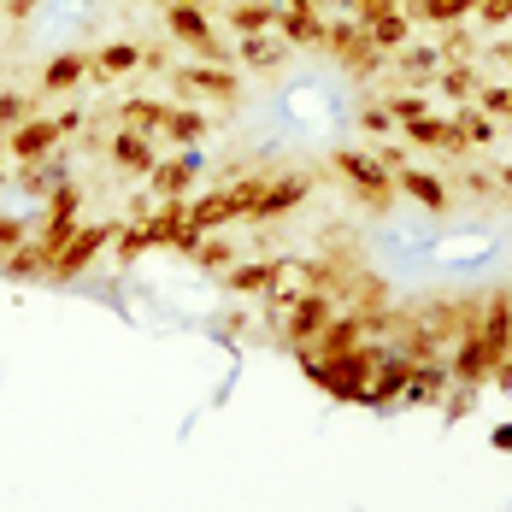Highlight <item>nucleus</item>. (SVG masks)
Returning <instances> with one entry per match:
<instances>
[{
    "label": "nucleus",
    "instance_id": "f257e3e1",
    "mask_svg": "<svg viewBox=\"0 0 512 512\" xmlns=\"http://www.w3.org/2000/svg\"><path fill=\"white\" fill-rule=\"evenodd\" d=\"M330 165H336V177L348 183V195H354L365 212H389L395 206V171L383 165L377 154H359V148H330Z\"/></svg>",
    "mask_w": 512,
    "mask_h": 512
},
{
    "label": "nucleus",
    "instance_id": "f03ea898",
    "mask_svg": "<svg viewBox=\"0 0 512 512\" xmlns=\"http://www.w3.org/2000/svg\"><path fill=\"white\" fill-rule=\"evenodd\" d=\"M336 312H342L336 295H324V289H301L289 307L277 312V318H283V348H289V354H307L312 342L324 336V324H330Z\"/></svg>",
    "mask_w": 512,
    "mask_h": 512
},
{
    "label": "nucleus",
    "instance_id": "7ed1b4c3",
    "mask_svg": "<svg viewBox=\"0 0 512 512\" xmlns=\"http://www.w3.org/2000/svg\"><path fill=\"white\" fill-rule=\"evenodd\" d=\"M324 53H330L348 77H377V71L389 65V53L359 30V18H336V24H324Z\"/></svg>",
    "mask_w": 512,
    "mask_h": 512
},
{
    "label": "nucleus",
    "instance_id": "20e7f679",
    "mask_svg": "<svg viewBox=\"0 0 512 512\" xmlns=\"http://www.w3.org/2000/svg\"><path fill=\"white\" fill-rule=\"evenodd\" d=\"M165 36H171L177 48H189L195 59L224 65V36L212 30L206 6H195V0H165Z\"/></svg>",
    "mask_w": 512,
    "mask_h": 512
},
{
    "label": "nucleus",
    "instance_id": "39448f33",
    "mask_svg": "<svg viewBox=\"0 0 512 512\" xmlns=\"http://www.w3.org/2000/svg\"><path fill=\"white\" fill-rule=\"evenodd\" d=\"M112 236H118V218H106V224H77V236L53 254V265H48V277L42 283H77L95 259L112 248Z\"/></svg>",
    "mask_w": 512,
    "mask_h": 512
},
{
    "label": "nucleus",
    "instance_id": "423d86ee",
    "mask_svg": "<svg viewBox=\"0 0 512 512\" xmlns=\"http://www.w3.org/2000/svg\"><path fill=\"white\" fill-rule=\"evenodd\" d=\"M171 83L195 101H224L236 106L242 101V71H230V65H212V59H183V65H171Z\"/></svg>",
    "mask_w": 512,
    "mask_h": 512
},
{
    "label": "nucleus",
    "instance_id": "0eeeda50",
    "mask_svg": "<svg viewBox=\"0 0 512 512\" xmlns=\"http://www.w3.org/2000/svg\"><path fill=\"white\" fill-rule=\"evenodd\" d=\"M77 212H83V183H71V177H59L48 189V212H42V248L48 254H59L71 236H77Z\"/></svg>",
    "mask_w": 512,
    "mask_h": 512
},
{
    "label": "nucleus",
    "instance_id": "6e6552de",
    "mask_svg": "<svg viewBox=\"0 0 512 512\" xmlns=\"http://www.w3.org/2000/svg\"><path fill=\"white\" fill-rule=\"evenodd\" d=\"M307 195H312V177H307V171L265 177V189H259V201H254V224H277V218L301 212V201H307Z\"/></svg>",
    "mask_w": 512,
    "mask_h": 512
},
{
    "label": "nucleus",
    "instance_id": "1a4fd4ad",
    "mask_svg": "<svg viewBox=\"0 0 512 512\" xmlns=\"http://www.w3.org/2000/svg\"><path fill=\"white\" fill-rule=\"evenodd\" d=\"M59 142H65V136H59L53 112H30V118H24L18 130H6V154L18 159V165H24V159H48L53 148H59Z\"/></svg>",
    "mask_w": 512,
    "mask_h": 512
},
{
    "label": "nucleus",
    "instance_id": "9d476101",
    "mask_svg": "<svg viewBox=\"0 0 512 512\" xmlns=\"http://www.w3.org/2000/svg\"><path fill=\"white\" fill-rule=\"evenodd\" d=\"M201 165H206V159L195 154V148H183V154L159 159L154 171H148V189H154L159 201H165V195H189V189H195V177H201Z\"/></svg>",
    "mask_w": 512,
    "mask_h": 512
},
{
    "label": "nucleus",
    "instance_id": "9b49d317",
    "mask_svg": "<svg viewBox=\"0 0 512 512\" xmlns=\"http://www.w3.org/2000/svg\"><path fill=\"white\" fill-rule=\"evenodd\" d=\"M106 154H112V165H118L124 177H142V183H148V171L159 165L154 136H142V130H118V136L106 142Z\"/></svg>",
    "mask_w": 512,
    "mask_h": 512
},
{
    "label": "nucleus",
    "instance_id": "f8f14e48",
    "mask_svg": "<svg viewBox=\"0 0 512 512\" xmlns=\"http://www.w3.org/2000/svg\"><path fill=\"white\" fill-rule=\"evenodd\" d=\"M448 395V359H412V377L401 389V407H436Z\"/></svg>",
    "mask_w": 512,
    "mask_h": 512
},
{
    "label": "nucleus",
    "instance_id": "ddd939ff",
    "mask_svg": "<svg viewBox=\"0 0 512 512\" xmlns=\"http://www.w3.org/2000/svg\"><path fill=\"white\" fill-rule=\"evenodd\" d=\"M395 189H401L407 201H418L424 212H448V183H442L436 171H424V165H401V171H395Z\"/></svg>",
    "mask_w": 512,
    "mask_h": 512
},
{
    "label": "nucleus",
    "instance_id": "4468645a",
    "mask_svg": "<svg viewBox=\"0 0 512 512\" xmlns=\"http://www.w3.org/2000/svg\"><path fill=\"white\" fill-rule=\"evenodd\" d=\"M289 48H324V12L307 6H277V24H271Z\"/></svg>",
    "mask_w": 512,
    "mask_h": 512
},
{
    "label": "nucleus",
    "instance_id": "2eb2a0df",
    "mask_svg": "<svg viewBox=\"0 0 512 512\" xmlns=\"http://www.w3.org/2000/svg\"><path fill=\"white\" fill-rule=\"evenodd\" d=\"M407 130L412 148H442V154H471L460 142V130H454V118H436V112H424V118H407L401 124Z\"/></svg>",
    "mask_w": 512,
    "mask_h": 512
},
{
    "label": "nucleus",
    "instance_id": "dca6fc26",
    "mask_svg": "<svg viewBox=\"0 0 512 512\" xmlns=\"http://www.w3.org/2000/svg\"><path fill=\"white\" fill-rule=\"evenodd\" d=\"M130 71H142V48H136V42H106V48L89 53V77H95V83H118V77H130Z\"/></svg>",
    "mask_w": 512,
    "mask_h": 512
},
{
    "label": "nucleus",
    "instance_id": "f3484780",
    "mask_svg": "<svg viewBox=\"0 0 512 512\" xmlns=\"http://www.w3.org/2000/svg\"><path fill=\"white\" fill-rule=\"evenodd\" d=\"M48 265H53V254L42 248V242H30V236H24L12 254L0 259V277H6V283H42V277H48Z\"/></svg>",
    "mask_w": 512,
    "mask_h": 512
},
{
    "label": "nucleus",
    "instance_id": "a211bd4d",
    "mask_svg": "<svg viewBox=\"0 0 512 512\" xmlns=\"http://www.w3.org/2000/svg\"><path fill=\"white\" fill-rule=\"evenodd\" d=\"M83 77H89V53H53L36 83H42V95H71Z\"/></svg>",
    "mask_w": 512,
    "mask_h": 512
},
{
    "label": "nucleus",
    "instance_id": "6ab92c4d",
    "mask_svg": "<svg viewBox=\"0 0 512 512\" xmlns=\"http://www.w3.org/2000/svg\"><path fill=\"white\" fill-rule=\"evenodd\" d=\"M430 89H442L448 101H477L483 71H477V59H442V71H436V83H430Z\"/></svg>",
    "mask_w": 512,
    "mask_h": 512
},
{
    "label": "nucleus",
    "instance_id": "aec40b11",
    "mask_svg": "<svg viewBox=\"0 0 512 512\" xmlns=\"http://www.w3.org/2000/svg\"><path fill=\"white\" fill-rule=\"evenodd\" d=\"M236 59H242L248 71H283V65H289V42L271 36V30H265V36H242Z\"/></svg>",
    "mask_w": 512,
    "mask_h": 512
},
{
    "label": "nucleus",
    "instance_id": "412c9836",
    "mask_svg": "<svg viewBox=\"0 0 512 512\" xmlns=\"http://www.w3.org/2000/svg\"><path fill=\"white\" fill-rule=\"evenodd\" d=\"M165 112L171 106L154 101V95H136V101L118 106V130H142V136H165Z\"/></svg>",
    "mask_w": 512,
    "mask_h": 512
},
{
    "label": "nucleus",
    "instance_id": "4be33fe9",
    "mask_svg": "<svg viewBox=\"0 0 512 512\" xmlns=\"http://www.w3.org/2000/svg\"><path fill=\"white\" fill-rule=\"evenodd\" d=\"M277 271H283V259H248V265H230L224 283H230L236 295H265V289L277 283Z\"/></svg>",
    "mask_w": 512,
    "mask_h": 512
},
{
    "label": "nucleus",
    "instance_id": "5701e85b",
    "mask_svg": "<svg viewBox=\"0 0 512 512\" xmlns=\"http://www.w3.org/2000/svg\"><path fill=\"white\" fill-rule=\"evenodd\" d=\"M401 12H407L412 24H436V30H442V24L471 18V12H477V0H407Z\"/></svg>",
    "mask_w": 512,
    "mask_h": 512
},
{
    "label": "nucleus",
    "instance_id": "b1692460",
    "mask_svg": "<svg viewBox=\"0 0 512 512\" xmlns=\"http://www.w3.org/2000/svg\"><path fill=\"white\" fill-rule=\"evenodd\" d=\"M206 130H212V118H206L201 106H171V112H165V136H171L177 148H201Z\"/></svg>",
    "mask_w": 512,
    "mask_h": 512
},
{
    "label": "nucleus",
    "instance_id": "393cba45",
    "mask_svg": "<svg viewBox=\"0 0 512 512\" xmlns=\"http://www.w3.org/2000/svg\"><path fill=\"white\" fill-rule=\"evenodd\" d=\"M236 36H265L277 24V6L271 0H230V18H224Z\"/></svg>",
    "mask_w": 512,
    "mask_h": 512
},
{
    "label": "nucleus",
    "instance_id": "a878e982",
    "mask_svg": "<svg viewBox=\"0 0 512 512\" xmlns=\"http://www.w3.org/2000/svg\"><path fill=\"white\" fill-rule=\"evenodd\" d=\"M454 130H460L465 148H489V142H495V118H489L477 101H460V106H454Z\"/></svg>",
    "mask_w": 512,
    "mask_h": 512
},
{
    "label": "nucleus",
    "instance_id": "bb28decb",
    "mask_svg": "<svg viewBox=\"0 0 512 512\" xmlns=\"http://www.w3.org/2000/svg\"><path fill=\"white\" fill-rule=\"evenodd\" d=\"M359 30H365V36H371V42H377L383 53H395V48H407L412 18L401 12V6H395V12H383V18H371V24H359Z\"/></svg>",
    "mask_w": 512,
    "mask_h": 512
},
{
    "label": "nucleus",
    "instance_id": "cd10ccee",
    "mask_svg": "<svg viewBox=\"0 0 512 512\" xmlns=\"http://www.w3.org/2000/svg\"><path fill=\"white\" fill-rule=\"evenodd\" d=\"M106 254H112V265H136L142 254H154V248H148V230H142V218H130V224L118 218V236H112V248H106Z\"/></svg>",
    "mask_w": 512,
    "mask_h": 512
},
{
    "label": "nucleus",
    "instance_id": "c85d7f7f",
    "mask_svg": "<svg viewBox=\"0 0 512 512\" xmlns=\"http://www.w3.org/2000/svg\"><path fill=\"white\" fill-rule=\"evenodd\" d=\"M395 65H401V77H412V83H436V71H442V53L436 48H395Z\"/></svg>",
    "mask_w": 512,
    "mask_h": 512
},
{
    "label": "nucleus",
    "instance_id": "c756f323",
    "mask_svg": "<svg viewBox=\"0 0 512 512\" xmlns=\"http://www.w3.org/2000/svg\"><path fill=\"white\" fill-rule=\"evenodd\" d=\"M59 177H65V165H53V154H48V159H24V171H18V189H24V195H48Z\"/></svg>",
    "mask_w": 512,
    "mask_h": 512
},
{
    "label": "nucleus",
    "instance_id": "7c9ffc66",
    "mask_svg": "<svg viewBox=\"0 0 512 512\" xmlns=\"http://www.w3.org/2000/svg\"><path fill=\"white\" fill-rule=\"evenodd\" d=\"M236 248H230V242H224V236H201V248H195V265H201L206 277H224V271H230V265H236Z\"/></svg>",
    "mask_w": 512,
    "mask_h": 512
},
{
    "label": "nucleus",
    "instance_id": "2f4dec72",
    "mask_svg": "<svg viewBox=\"0 0 512 512\" xmlns=\"http://www.w3.org/2000/svg\"><path fill=\"white\" fill-rule=\"evenodd\" d=\"M265 177H271V171H248L236 189H224V201H230V218H254V201H259V189H265Z\"/></svg>",
    "mask_w": 512,
    "mask_h": 512
},
{
    "label": "nucleus",
    "instance_id": "473e14b6",
    "mask_svg": "<svg viewBox=\"0 0 512 512\" xmlns=\"http://www.w3.org/2000/svg\"><path fill=\"white\" fill-rule=\"evenodd\" d=\"M189 218H195L201 230H224V224H236V218H230V201H224V189H218V195H201V201L189 206Z\"/></svg>",
    "mask_w": 512,
    "mask_h": 512
},
{
    "label": "nucleus",
    "instance_id": "72a5a7b5",
    "mask_svg": "<svg viewBox=\"0 0 512 512\" xmlns=\"http://www.w3.org/2000/svg\"><path fill=\"white\" fill-rule=\"evenodd\" d=\"M442 59H483V48H477V36H465L460 24H442Z\"/></svg>",
    "mask_w": 512,
    "mask_h": 512
},
{
    "label": "nucleus",
    "instance_id": "f704fd0d",
    "mask_svg": "<svg viewBox=\"0 0 512 512\" xmlns=\"http://www.w3.org/2000/svg\"><path fill=\"white\" fill-rule=\"evenodd\" d=\"M30 112H36V101H30V95L6 89V95H0V136H6V130H18V124H24Z\"/></svg>",
    "mask_w": 512,
    "mask_h": 512
},
{
    "label": "nucleus",
    "instance_id": "c9c22d12",
    "mask_svg": "<svg viewBox=\"0 0 512 512\" xmlns=\"http://www.w3.org/2000/svg\"><path fill=\"white\" fill-rule=\"evenodd\" d=\"M477 18H483V30L501 36V30L512 24V0H477Z\"/></svg>",
    "mask_w": 512,
    "mask_h": 512
},
{
    "label": "nucleus",
    "instance_id": "e433bc0d",
    "mask_svg": "<svg viewBox=\"0 0 512 512\" xmlns=\"http://www.w3.org/2000/svg\"><path fill=\"white\" fill-rule=\"evenodd\" d=\"M389 112H395V124H407V118H424L430 112V95H389Z\"/></svg>",
    "mask_w": 512,
    "mask_h": 512
},
{
    "label": "nucleus",
    "instance_id": "4c0bfd02",
    "mask_svg": "<svg viewBox=\"0 0 512 512\" xmlns=\"http://www.w3.org/2000/svg\"><path fill=\"white\" fill-rule=\"evenodd\" d=\"M359 130H365V136H389V130H395V112H389L383 101L365 106V112H359Z\"/></svg>",
    "mask_w": 512,
    "mask_h": 512
},
{
    "label": "nucleus",
    "instance_id": "58836bf2",
    "mask_svg": "<svg viewBox=\"0 0 512 512\" xmlns=\"http://www.w3.org/2000/svg\"><path fill=\"white\" fill-rule=\"evenodd\" d=\"M348 6V18H359V24H371V18H383V12H395L401 0H342Z\"/></svg>",
    "mask_w": 512,
    "mask_h": 512
},
{
    "label": "nucleus",
    "instance_id": "ea45409f",
    "mask_svg": "<svg viewBox=\"0 0 512 512\" xmlns=\"http://www.w3.org/2000/svg\"><path fill=\"white\" fill-rule=\"evenodd\" d=\"M53 124H59V136H83L89 130V112L83 106H65V112H53Z\"/></svg>",
    "mask_w": 512,
    "mask_h": 512
},
{
    "label": "nucleus",
    "instance_id": "a19ab883",
    "mask_svg": "<svg viewBox=\"0 0 512 512\" xmlns=\"http://www.w3.org/2000/svg\"><path fill=\"white\" fill-rule=\"evenodd\" d=\"M24 236H30V224H24V218H0V259L12 254Z\"/></svg>",
    "mask_w": 512,
    "mask_h": 512
},
{
    "label": "nucleus",
    "instance_id": "79ce46f5",
    "mask_svg": "<svg viewBox=\"0 0 512 512\" xmlns=\"http://www.w3.org/2000/svg\"><path fill=\"white\" fill-rule=\"evenodd\" d=\"M460 183L471 189V195H483V201H495V195H501V183H495V177H483V171H471V165L460 171Z\"/></svg>",
    "mask_w": 512,
    "mask_h": 512
},
{
    "label": "nucleus",
    "instance_id": "37998d69",
    "mask_svg": "<svg viewBox=\"0 0 512 512\" xmlns=\"http://www.w3.org/2000/svg\"><path fill=\"white\" fill-rule=\"evenodd\" d=\"M36 6H42V0H6V24H24V18H36Z\"/></svg>",
    "mask_w": 512,
    "mask_h": 512
},
{
    "label": "nucleus",
    "instance_id": "c03bdc74",
    "mask_svg": "<svg viewBox=\"0 0 512 512\" xmlns=\"http://www.w3.org/2000/svg\"><path fill=\"white\" fill-rule=\"evenodd\" d=\"M142 71H165V77H171V59H165V48H142Z\"/></svg>",
    "mask_w": 512,
    "mask_h": 512
},
{
    "label": "nucleus",
    "instance_id": "a18cd8bd",
    "mask_svg": "<svg viewBox=\"0 0 512 512\" xmlns=\"http://www.w3.org/2000/svg\"><path fill=\"white\" fill-rule=\"evenodd\" d=\"M489 383H501V389H512V348L501 354V365H495V377H489Z\"/></svg>",
    "mask_w": 512,
    "mask_h": 512
},
{
    "label": "nucleus",
    "instance_id": "49530a36",
    "mask_svg": "<svg viewBox=\"0 0 512 512\" xmlns=\"http://www.w3.org/2000/svg\"><path fill=\"white\" fill-rule=\"evenodd\" d=\"M489 59H495V65H507V71H512V42H495V48H489Z\"/></svg>",
    "mask_w": 512,
    "mask_h": 512
},
{
    "label": "nucleus",
    "instance_id": "de8ad7c7",
    "mask_svg": "<svg viewBox=\"0 0 512 512\" xmlns=\"http://www.w3.org/2000/svg\"><path fill=\"white\" fill-rule=\"evenodd\" d=\"M495 448H501V454H512V424H501V430H495Z\"/></svg>",
    "mask_w": 512,
    "mask_h": 512
},
{
    "label": "nucleus",
    "instance_id": "09e8293b",
    "mask_svg": "<svg viewBox=\"0 0 512 512\" xmlns=\"http://www.w3.org/2000/svg\"><path fill=\"white\" fill-rule=\"evenodd\" d=\"M283 6H307V12H324L330 0H283Z\"/></svg>",
    "mask_w": 512,
    "mask_h": 512
},
{
    "label": "nucleus",
    "instance_id": "8fccbe9b",
    "mask_svg": "<svg viewBox=\"0 0 512 512\" xmlns=\"http://www.w3.org/2000/svg\"><path fill=\"white\" fill-rule=\"evenodd\" d=\"M495 183H501V195H512V165H501V177H495Z\"/></svg>",
    "mask_w": 512,
    "mask_h": 512
},
{
    "label": "nucleus",
    "instance_id": "3c124183",
    "mask_svg": "<svg viewBox=\"0 0 512 512\" xmlns=\"http://www.w3.org/2000/svg\"><path fill=\"white\" fill-rule=\"evenodd\" d=\"M0 189H6V165H0Z\"/></svg>",
    "mask_w": 512,
    "mask_h": 512
},
{
    "label": "nucleus",
    "instance_id": "603ef678",
    "mask_svg": "<svg viewBox=\"0 0 512 512\" xmlns=\"http://www.w3.org/2000/svg\"><path fill=\"white\" fill-rule=\"evenodd\" d=\"M195 6H206V0H195Z\"/></svg>",
    "mask_w": 512,
    "mask_h": 512
}]
</instances>
